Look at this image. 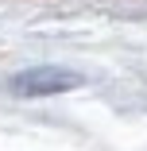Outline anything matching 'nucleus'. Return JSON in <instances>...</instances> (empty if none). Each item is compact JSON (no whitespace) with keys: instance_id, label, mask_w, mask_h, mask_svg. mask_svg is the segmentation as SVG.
Here are the masks:
<instances>
[{"instance_id":"f257e3e1","label":"nucleus","mask_w":147,"mask_h":151,"mask_svg":"<svg viewBox=\"0 0 147 151\" xmlns=\"http://www.w3.org/2000/svg\"><path fill=\"white\" fill-rule=\"evenodd\" d=\"M81 85L74 70H58V66H39V70H23L12 78V93L19 97H47V93H62V89Z\"/></svg>"}]
</instances>
